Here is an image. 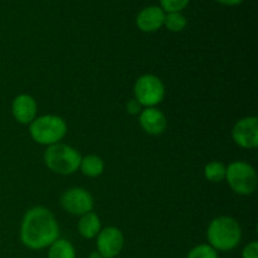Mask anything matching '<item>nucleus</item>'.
I'll return each mask as SVG.
<instances>
[{"mask_svg":"<svg viewBox=\"0 0 258 258\" xmlns=\"http://www.w3.org/2000/svg\"><path fill=\"white\" fill-rule=\"evenodd\" d=\"M143 106L139 103V101H136L135 98H131L130 101H127L126 103V110L130 115H140V112L143 111Z\"/></svg>","mask_w":258,"mask_h":258,"instance_id":"nucleus-21","label":"nucleus"},{"mask_svg":"<svg viewBox=\"0 0 258 258\" xmlns=\"http://www.w3.org/2000/svg\"><path fill=\"white\" fill-rule=\"evenodd\" d=\"M78 233L86 239H93L97 237L100 231L102 229L101 227V219L95 212H88L80 217V221L77 223Z\"/></svg>","mask_w":258,"mask_h":258,"instance_id":"nucleus-13","label":"nucleus"},{"mask_svg":"<svg viewBox=\"0 0 258 258\" xmlns=\"http://www.w3.org/2000/svg\"><path fill=\"white\" fill-rule=\"evenodd\" d=\"M227 166L221 161H211L204 166V176L212 183H221L226 179Z\"/></svg>","mask_w":258,"mask_h":258,"instance_id":"nucleus-16","label":"nucleus"},{"mask_svg":"<svg viewBox=\"0 0 258 258\" xmlns=\"http://www.w3.org/2000/svg\"><path fill=\"white\" fill-rule=\"evenodd\" d=\"M186 24H188L186 18L184 17L181 13H168V14H165L164 25H165L166 29L170 30V32H181V30L185 29Z\"/></svg>","mask_w":258,"mask_h":258,"instance_id":"nucleus-17","label":"nucleus"},{"mask_svg":"<svg viewBox=\"0 0 258 258\" xmlns=\"http://www.w3.org/2000/svg\"><path fill=\"white\" fill-rule=\"evenodd\" d=\"M60 206L70 214L81 217L88 212H92L95 201L92 194L86 189L71 188L60 197Z\"/></svg>","mask_w":258,"mask_h":258,"instance_id":"nucleus-7","label":"nucleus"},{"mask_svg":"<svg viewBox=\"0 0 258 258\" xmlns=\"http://www.w3.org/2000/svg\"><path fill=\"white\" fill-rule=\"evenodd\" d=\"M234 193L239 196H251L258 185L257 171L251 164L237 160L229 164L226 169V179Z\"/></svg>","mask_w":258,"mask_h":258,"instance_id":"nucleus-5","label":"nucleus"},{"mask_svg":"<svg viewBox=\"0 0 258 258\" xmlns=\"http://www.w3.org/2000/svg\"><path fill=\"white\" fill-rule=\"evenodd\" d=\"M165 14L166 13L160 7H156V5L146 7L138 14L136 25L141 32H156L164 25Z\"/></svg>","mask_w":258,"mask_h":258,"instance_id":"nucleus-12","label":"nucleus"},{"mask_svg":"<svg viewBox=\"0 0 258 258\" xmlns=\"http://www.w3.org/2000/svg\"><path fill=\"white\" fill-rule=\"evenodd\" d=\"M13 117L23 125H30L38 113L37 101L28 93H20L12 102Z\"/></svg>","mask_w":258,"mask_h":258,"instance_id":"nucleus-10","label":"nucleus"},{"mask_svg":"<svg viewBox=\"0 0 258 258\" xmlns=\"http://www.w3.org/2000/svg\"><path fill=\"white\" fill-rule=\"evenodd\" d=\"M141 128L149 135H161L166 130L168 120L165 113L158 107H145L139 115Z\"/></svg>","mask_w":258,"mask_h":258,"instance_id":"nucleus-11","label":"nucleus"},{"mask_svg":"<svg viewBox=\"0 0 258 258\" xmlns=\"http://www.w3.org/2000/svg\"><path fill=\"white\" fill-rule=\"evenodd\" d=\"M186 258H218V252L208 243H202L193 247Z\"/></svg>","mask_w":258,"mask_h":258,"instance_id":"nucleus-18","label":"nucleus"},{"mask_svg":"<svg viewBox=\"0 0 258 258\" xmlns=\"http://www.w3.org/2000/svg\"><path fill=\"white\" fill-rule=\"evenodd\" d=\"M125 246V237L117 227H106L96 237V251L103 258H115Z\"/></svg>","mask_w":258,"mask_h":258,"instance_id":"nucleus-8","label":"nucleus"},{"mask_svg":"<svg viewBox=\"0 0 258 258\" xmlns=\"http://www.w3.org/2000/svg\"><path fill=\"white\" fill-rule=\"evenodd\" d=\"M217 2L221 3V4H223V5H229V7H233V5L241 4L243 0H217Z\"/></svg>","mask_w":258,"mask_h":258,"instance_id":"nucleus-22","label":"nucleus"},{"mask_svg":"<svg viewBox=\"0 0 258 258\" xmlns=\"http://www.w3.org/2000/svg\"><path fill=\"white\" fill-rule=\"evenodd\" d=\"M90 258H103V257L101 256V254L98 253L97 251H95V252H92V253L90 254Z\"/></svg>","mask_w":258,"mask_h":258,"instance_id":"nucleus-23","label":"nucleus"},{"mask_svg":"<svg viewBox=\"0 0 258 258\" xmlns=\"http://www.w3.org/2000/svg\"><path fill=\"white\" fill-rule=\"evenodd\" d=\"M47 258H77L75 246L64 238H58L48 247Z\"/></svg>","mask_w":258,"mask_h":258,"instance_id":"nucleus-15","label":"nucleus"},{"mask_svg":"<svg viewBox=\"0 0 258 258\" xmlns=\"http://www.w3.org/2000/svg\"><path fill=\"white\" fill-rule=\"evenodd\" d=\"M80 170L83 175L88 178H97L105 170V163L102 158L96 154H90L87 156H83L80 163Z\"/></svg>","mask_w":258,"mask_h":258,"instance_id":"nucleus-14","label":"nucleus"},{"mask_svg":"<svg viewBox=\"0 0 258 258\" xmlns=\"http://www.w3.org/2000/svg\"><path fill=\"white\" fill-rule=\"evenodd\" d=\"M165 97V86L155 75L146 73L140 76L134 85V98L144 108L156 107Z\"/></svg>","mask_w":258,"mask_h":258,"instance_id":"nucleus-6","label":"nucleus"},{"mask_svg":"<svg viewBox=\"0 0 258 258\" xmlns=\"http://www.w3.org/2000/svg\"><path fill=\"white\" fill-rule=\"evenodd\" d=\"M232 139L242 149H256L258 146L257 116H246L234 123Z\"/></svg>","mask_w":258,"mask_h":258,"instance_id":"nucleus-9","label":"nucleus"},{"mask_svg":"<svg viewBox=\"0 0 258 258\" xmlns=\"http://www.w3.org/2000/svg\"><path fill=\"white\" fill-rule=\"evenodd\" d=\"M190 0H160L161 9L166 13H180L188 7Z\"/></svg>","mask_w":258,"mask_h":258,"instance_id":"nucleus-19","label":"nucleus"},{"mask_svg":"<svg viewBox=\"0 0 258 258\" xmlns=\"http://www.w3.org/2000/svg\"><path fill=\"white\" fill-rule=\"evenodd\" d=\"M30 138L39 145L50 146L60 143L67 134V123L60 116H37L29 125Z\"/></svg>","mask_w":258,"mask_h":258,"instance_id":"nucleus-4","label":"nucleus"},{"mask_svg":"<svg viewBox=\"0 0 258 258\" xmlns=\"http://www.w3.org/2000/svg\"><path fill=\"white\" fill-rule=\"evenodd\" d=\"M242 258H258V243L256 241L246 244L242 251Z\"/></svg>","mask_w":258,"mask_h":258,"instance_id":"nucleus-20","label":"nucleus"},{"mask_svg":"<svg viewBox=\"0 0 258 258\" xmlns=\"http://www.w3.org/2000/svg\"><path fill=\"white\" fill-rule=\"evenodd\" d=\"M208 244L217 252H229L238 247L242 241V228L238 221L228 216L214 218L207 229Z\"/></svg>","mask_w":258,"mask_h":258,"instance_id":"nucleus-2","label":"nucleus"},{"mask_svg":"<svg viewBox=\"0 0 258 258\" xmlns=\"http://www.w3.org/2000/svg\"><path fill=\"white\" fill-rule=\"evenodd\" d=\"M81 154L67 144L58 143L44 151V164L50 171L59 175H71L80 169Z\"/></svg>","mask_w":258,"mask_h":258,"instance_id":"nucleus-3","label":"nucleus"},{"mask_svg":"<svg viewBox=\"0 0 258 258\" xmlns=\"http://www.w3.org/2000/svg\"><path fill=\"white\" fill-rule=\"evenodd\" d=\"M59 238V226L54 214L45 207H33L20 224V241L33 251L48 248Z\"/></svg>","mask_w":258,"mask_h":258,"instance_id":"nucleus-1","label":"nucleus"}]
</instances>
